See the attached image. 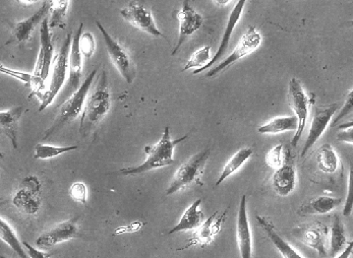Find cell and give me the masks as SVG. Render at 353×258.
Here are the masks:
<instances>
[{"mask_svg":"<svg viewBox=\"0 0 353 258\" xmlns=\"http://www.w3.org/2000/svg\"><path fill=\"white\" fill-rule=\"evenodd\" d=\"M72 33H68L65 40H64L63 46L59 50V54L54 59V65H53L52 78H51L50 87L47 92H45L41 100V105H40L38 111L42 112L51 103H52L54 98L63 87L64 82L66 80V74L68 72V57H70V46H72Z\"/></svg>","mask_w":353,"mask_h":258,"instance_id":"5","label":"cell"},{"mask_svg":"<svg viewBox=\"0 0 353 258\" xmlns=\"http://www.w3.org/2000/svg\"><path fill=\"white\" fill-rule=\"evenodd\" d=\"M110 107L108 76L103 70L98 78L95 89L88 96L83 106L80 122V134L83 138H87L92 133L101 120H103Z\"/></svg>","mask_w":353,"mask_h":258,"instance_id":"1","label":"cell"},{"mask_svg":"<svg viewBox=\"0 0 353 258\" xmlns=\"http://www.w3.org/2000/svg\"><path fill=\"white\" fill-rule=\"evenodd\" d=\"M201 204H202V200H201V198L192 202V204L188 206V210L185 211L183 217H181V221H179L177 225L174 226L170 231H168V235L179 233V232L198 229V228L202 225L203 219H204L205 217L204 213L199 208H200Z\"/></svg>","mask_w":353,"mask_h":258,"instance_id":"23","label":"cell"},{"mask_svg":"<svg viewBox=\"0 0 353 258\" xmlns=\"http://www.w3.org/2000/svg\"><path fill=\"white\" fill-rule=\"evenodd\" d=\"M226 212L228 211H225L223 215L221 217H217V219H216V215H217L218 212H216L212 217H210L205 223H203L198 228V231L194 233L192 238L188 240L190 243H188L187 246L179 249V250H183V249L188 248V247L194 244H200L201 246H205V245L211 243L214 236L219 233L220 230H221V225L223 223L224 219H225Z\"/></svg>","mask_w":353,"mask_h":258,"instance_id":"20","label":"cell"},{"mask_svg":"<svg viewBox=\"0 0 353 258\" xmlns=\"http://www.w3.org/2000/svg\"><path fill=\"white\" fill-rule=\"evenodd\" d=\"M96 74H97V69H94L85 78L81 87L63 104H61L54 123H53L50 129L45 132L43 140H47V138H50L51 136L57 133L59 129L72 122L79 115L82 114L83 106H85V100H87L88 93H89L90 87H91L94 80H95Z\"/></svg>","mask_w":353,"mask_h":258,"instance_id":"3","label":"cell"},{"mask_svg":"<svg viewBox=\"0 0 353 258\" xmlns=\"http://www.w3.org/2000/svg\"><path fill=\"white\" fill-rule=\"evenodd\" d=\"M0 258H8V257H2V255H0Z\"/></svg>","mask_w":353,"mask_h":258,"instance_id":"46","label":"cell"},{"mask_svg":"<svg viewBox=\"0 0 353 258\" xmlns=\"http://www.w3.org/2000/svg\"><path fill=\"white\" fill-rule=\"evenodd\" d=\"M12 204L26 215H35L41 208V182L36 176H27L21 181L12 197Z\"/></svg>","mask_w":353,"mask_h":258,"instance_id":"7","label":"cell"},{"mask_svg":"<svg viewBox=\"0 0 353 258\" xmlns=\"http://www.w3.org/2000/svg\"><path fill=\"white\" fill-rule=\"evenodd\" d=\"M78 217H74V219L59 223L52 229L44 232L36 239V245L40 248H49L59 243L72 240L78 235Z\"/></svg>","mask_w":353,"mask_h":258,"instance_id":"13","label":"cell"},{"mask_svg":"<svg viewBox=\"0 0 353 258\" xmlns=\"http://www.w3.org/2000/svg\"><path fill=\"white\" fill-rule=\"evenodd\" d=\"M215 3L219 4V6H221V4H228V1H215Z\"/></svg>","mask_w":353,"mask_h":258,"instance_id":"44","label":"cell"},{"mask_svg":"<svg viewBox=\"0 0 353 258\" xmlns=\"http://www.w3.org/2000/svg\"><path fill=\"white\" fill-rule=\"evenodd\" d=\"M83 23L77 30V33L72 37V46H70V57H68V93H74L81 87L82 78V54L79 48L81 36L83 34Z\"/></svg>","mask_w":353,"mask_h":258,"instance_id":"18","label":"cell"},{"mask_svg":"<svg viewBox=\"0 0 353 258\" xmlns=\"http://www.w3.org/2000/svg\"><path fill=\"white\" fill-rule=\"evenodd\" d=\"M352 249L353 243L350 242V244L347 245V247L336 258H350L352 253Z\"/></svg>","mask_w":353,"mask_h":258,"instance_id":"42","label":"cell"},{"mask_svg":"<svg viewBox=\"0 0 353 258\" xmlns=\"http://www.w3.org/2000/svg\"><path fill=\"white\" fill-rule=\"evenodd\" d=\"M294 232L303 244L314 248L321 257H327L326 244L329 234L327 226L316 222L305 227L297 228Z\"/></svg>","mask_w":353,"mask_h":258,"instance_id":"15","label":"cell"},{"mask_svg":"<svg viewBox=\"0 0 353 258\" xmlns=\"http://www.w3.org/2000/svg\"><path fill=\"white\" fill-rule=\"evenodd\" d=\"M68 6H70V1H68V0L53 1L52 6L50 8L51 18L48 21L49 29L57 27L61 28V29L65 28Z\"/></svg>","mask_w":353,"mask_h":258,"instance_id":"31","label":"cell"},{"mask_svg":"<svg viewBox=\"0 0 353 258\" xmlns=\"http://www.w3.org/2000/svg\"><path fill=\"white\" fill-rule=\"evenodd\" d=\"M288 105L290 106L291 110L295 113L297 120H299V129L293 136L291 144L293 147H297L301 136H303V130L307 125V116H309L310 100L303 87L301 86V82L297 78H291L290 84H288Z\"/></svg>","mask_w":353,"mask_h":258,"instance_id":"8","label":"cell"},{"mask_svg":"<svg viewBox=\"0 0 353 258\" xmlns=\"http://www.w3.org/2000/svg\"><path fill=\"white\" fill-rule=\"evenodd\" d=\"M23 112V106H17L10 110L0 112V130L8 136L14 149L18 148L19 121Z\"/></svg>","mask_w":353,"mask_h":258,"instance_id":"22","label":"cell"},{"mask_svg":"<svg viewBox=\"0 0 353 258\" xmlns=\"http://www.w3.org/2000/svg\"><path fill=\"white\" fill-rule=\"evenodd\" d=\"M0 240L3 241L10 248H12L19 257L30 258L26 253L21 241L19 240L16 232L1 217H0Z\"/></svg>","mask_w":353,"mask_h":258,"instance_id":"28","label":"cell"},{"mask_svg":"<svg viewBox=\"0 0 353 258\" xmlns=\"http://www.w3.org/2000/svg\"><path fill=\"white\" fill-rule=\"evenodd\" d=\"M256 217L259 225L264 230L265 233L267 234L271 242L273 243L274 246L281 253L283 258H303L278 234V232L276 231L275 228H274L273 224H272L268 219L264 217H260V215H256Z\"/></svg>","mask_w":353,"mask_h":258,"instance_id":"24","label":"cell"},{"mask_svg":"<svg viewBox=\"0 0 353 258\" xmlns=\"http://www.w3.org/2000/svg\"><path fill=\"white\" fill-rule=\"evenodd\" d=\"M3 158H4V155H3V153H2V151H0V159H3Z\"/></svg>","mask_w":353,"mask_h":258,"instance_id":"45","label":"cell"},{"mask_svg":"<svg viewBox=\"0 0 353 258\" xmlns=\"http://www.w3.org/2000/svg\"><path fill=\"white\" fill-rule=\"evenodd\" d=\"M353 91L350 92L347 95V98H346L345 104H344V107L342 108V110L340 111L339 114H338V116L336 117L335 120H333V127L335 125H337V122H339L340 120H341L342 118H344V117L346 116V115L350 114V112L352 111V96Z\"/></svg>","mask_w":353,"mask_h":258,"instance_id":"39","label":"cell"},{"mask_svg":"<svg viewBox=\"0 0 353 258\" xmlns=\"http://www.w3.org/2000/svg\"><path fill=\"white\" fill-rule=\"evenodd\" d=\"M261 42H262V37L256 31V28L250 27L248 31L245 32V35L241 37V41H239L236 48L233 50V52L228 55L216 67L210 70L208 74H206V78H213V76H217L218 74L225 70L226 68L239 61V59L248 56V55L254 52L258 48Z\"/></svg>","mask_w":353,"mask_h":258,"instance_id":"9","label":"cell"},{"mask_svg":"<svg viewBox=\"0 0 353 258\" xmlns=\"http://www.w3.org/2000/svg\"><path fill=\"white\" fill-rule=\"evenodd\" d=\"M87 186L83 182H74L70 186V195L72 200L76 202H81V204H85L87 202Z\"/></svg>","mask_w":353,"mask_h":258,"instance_id":"36","label":"cell"},{"mask_svg":"<svg viewBox=\"0 0 353 258\" xmlns=\"http://www.w3.org/2000/svg\"><path fill=\"white\" fill-rule=\"evenodd\" d=\"M188 136V134L179 138V140H171L170 129L168 127H165L161 140L158 142V144L145 148L148 158L142 165L137 166V167L125 168V169H121L119 173L121 175H125V176H136V175L144 174V173L151 171V170L172 165V164H174L173 151H174L175 147L183 140H187Z\"/></svg>","mask_w":353,"mask_h":258,"instance_id":"2","label":"cell"},{"mask_svg":"<svg viewBox=\"0 0 353 258\" xmlns=\"http://www.w3.org/2000/svg\"><path fill=\"white\" fill-rule=\"evenodd\" d=\"M40 43H41V49H40L39 56H38L34 74H32V78L45 83L48 78L49 72H50L53 53H54L52 33L49 29L48 19L47 18L43 20L41 25H40Z\"/></svg>","mask_w":353,"mask_h":258,"instance_id":"10","label":"cell"},{"mask_svg":"<svg viewBox=\"0 0 353 258\" xmlns=\"http://www.w3.org/2000/svg\"><path fill=\"white\" fill-rule=\"evenodd\" d=\"M53 1L43 2L41 8H40L33 16L30 17V18L23 21V22L17 23L14 29H12V39L6 44L12 43V42L23 44L25 43V42L29 41L36 28L38 27L39 23L43 22L45 17H46L47 12L50 10Z\"/></svg>","mask_w":353,"mask_h":258,"instance_id":"17","label":"cell"},{"mask_svg":"<svg viewBox=\"0 0 353 258\" xmlns=\"http://www.w3.org/2000/svg\"><path fill=\"white\" fill-rule=\"evenodd\" d=\"M96 25L103 36L105 46H106L107 52H108L113 65L117 67V72L125 78L128 85L132 84L136 78L137 70L130 53L128 52L125 47L121 46L117 40L111 37L110 34L105 30L101 23L96 22Z\"/></svg>","mask_w":353,"mask_h":258,"instance_id":"6","label":"cell"},{"mask_svg":"<svg viewBox=\"0 0 353 258\" xmlns=\"http://www.w3.org/2000/svg\"><path fill=\"white\" fill-rule=\"evenodd\" d=\"M353 130L348 129L346 130H341L337 133V140L341 142H347V144H352L353 142Z\"/></svg>","mask_w":353,"mask_h":258,"instance_id":"41","label":"cell"},{"mask_svg":"<svg viewBox=\"0 0 353 258\" xmlns=\"http://www.w3.org/2000/svg\"><path fill=\"white\" fill-rule=\"evenodd\" d=\"M252 153H254V151L250 148L241 149V151H237V153L229 160L228 163L226 164L223 171H222L221 175H220L219 178H218L217 182H216V186H219V185L221 184L225 179H228L229 176H231L233 173L239 171V168L243 167V164L252 157Z\"/></svg>","mask_w":353,"mask_h":258,"instance_id":"27","label":"cell"},{"mask_svg":"<svg viewBox=\"0 0 353 258\" xmlns=\"http://www.w3.org/2000/svg\"><path fill=\"white\" fill-rule=\"evenodd\" d=\"M121 14L126 22L134 25L137 29L154 36V37H164L163 34L159 31L155 21H154L153 14L149 8H145L143 4L137 3V2H130L126 8L121 10Z\"/></svg>","mask_w":353,"mask_h":258,"instance_id":"11","label":"cell"},{"mask_svg":"<svg viewBox=\"0 0 353 258\" xmlns=\"http://www.w3.org/2000/svg\"><path fill=\"white\" fill-rule=\"evenodd\" d=\"M79 48H80L82 56L85 59L91 58L95 53L96 49L95 38H94L93 34L90 32L82 34L80 42H79Z\"/></svg>","mask_w":353,"mask_h":258,"instance_id":"34","label":"cell"},{"mask_svg":"<svg viewBox=\"0 0 353 258\" xmlns=\"http://www.w3.org/2000/svg\"><path fill=\"white\" fill-rule=\"evenodd\" d=\"M338 107H339V105L335 103L316 108V112H314V117H312L309 136H307L305 147H303V151H301V158L305 157V155L309 153L312 147L318 142L319 138L324 133L334 114L338 110Z\"/></svg>","mask_w":353,"mask_h":258,"instance_id":"12","label":"cell"},{"mask_svg":"<svg viewBox=\"0 0 353 258\" xmlns=\"http://www.w3.org/2000/svg\"><path fill=\"white\" fill-rule=\"evenodd\" d=\"M211 59V47H203V48L199 49L198 51H196V52L192 55L187 65L183 68V72H187V70L190 69V68H198V69H200V68L204 67L205 65H208Z\"/></svg>","mask_w":353,"mask_h":258,"instance_id":"33","label":"cell"},{"mask_svg":"<svg viewBox=\"0 0 353 258\" xmlns=\"http://www.w3.org/2000/svg\"><path fill=\"white\" fill-rule=\"evenodd\" d=\"M21 244L25 247L28 252V257L30 258H50L51 257V255H49V253L38 250V249H36L35 247L32 246V245L29 244L28 242H23Z\"/></svg>","mask_w":353,"mask_h":258,"instance_id":"40","label":"cell"},{"mask_svg":"<svg viewBox=\"0 0 353 258\" xmlns=\"http://www.w3.org/2000/svg\"><path fill=\"white\" fill-rule=\"evenodd\" d=\"M237 245L241 258H252V237L247 211V195L241 196L236 223Z\"/></svg>","mask_w":353,"mask_h":258,"instance_id":"16","label":"cell"},{"mask_svg":"<svg viewBox=\"0 0 353 258\" xmlns=\"http://www.w3.org/2000/svg\"><path fill=\"white\" fill-rule=\"evenodd\" d=\"M210 153H211V150L207 149V150L192 155L185 163H183L173 176V179L167 189L166 195L176 193L181 189L190 187L194 182L200 183V178L204 171L207 161H208Z\"/></svg>","mask_w":353,"mask_h":258,"instance_id":"4","label":"cell"},{"mask_svg":"<svg viewBox=\"0 0 353 258\" xmlns=\"http://www.w3.org/2000/svg\"><path fill=\"white\" fill-rule=\"evenodd\" d=\"M341 198L319 196L299 208V215L328 214L341 204Z\"/></svg>","mask_w":353,"mask_h":258,"instance_id":"25","label":"cell"},{"mask_svg":"<svg viewBox=\"0 0 353 258\" xmlns=\"http://www.w3.org/2000/svg\"><path fill=\"white\" fill-rule=\"evenodd\" d=\"M353 175L352 169L350 170V178H348V191L347 196H346L345 204H344L343 215L344 217H350L352 214L353 204Z\"/></svg>","mask_w":353,"mask_h":258,"instance_id":"38","label":"cell"},{"mask_svg":"<svg viewBox=\"0 0 353 258\" xmlns=\"http://www.w3.org/2000/svg\"><path fill=\"white\" fill-rule=\"evenodd\" d=\"M352 125H353V123H352V122L346 123V125H340L339 129H341V130H345V129H352Z\"/></svg>","mask_w":353,"mask_h":258,"instance_id":"43","label":"cell"},{"mask_svg":"<svg viewBox=\"0 0 353 258\" xmlns=\"http://www.w3.org/2000/svg\"><path fill=\"white\" fill-rule=\"evenodd\" d=\"M316 162H318V167L325 173L335 172L339 164L337 155L330 144H323L319 149Z\"/></svg>","mask_w":353,"mask_h":258,"instance_id":"30","label":"cell"},{"mask_svg":"<svg viewBox=\"0 0 353 258\" xmlns=\"http://www.w3.org/2000/svg\"><path fill=\"white\" fill-rule=\"evenodd\" d=\"M79 146L52 147L48 144H38L35 147V159L48 160L59 157L63 153L78 150Z\"/></svg>","mask_w":353,"mask_h":258,"instance_id":"32","label":"cell"},{"mask_svg":"<svg viewBox=\"0 0 353 258\" xmlns=\"http://www.w3.org/2000/svg\"><path fill=\"white\" fill-rule=\"evenodd\" d=\"M296 182V171L290 161L284 162L281 167L276 170L273 176V189L280 196L290 195L294 191Z\"/></svg>","mask_w":353,"mask_h":258,"instance_id":"21","label":"cell"},{"mask_svg":"<svg viewBox=\"0 0 353 258\" xmlns=\"http://www.w3.org/2000/svg\"><path fill=\"white\" fill-rule=\"evenodd\" d=\"M299 129V120L296 116L278 117L273 119L270 122L259 127V133L262 134H277L282 132L296 131Z\"/></svg>","mask_w":353,"mask_h":258,"instance_id":"26","label":"cell"},{"mask_svg":"<svg viewBox=\"0 0 353 258\" xmlns=\"http://www.w3.org/2000/svg\"><path fill=\"white\" fill-rule=\"evenodd\" d=\"M283 144L272 149L266 155V163L272 169L277 170L283 165Z\"/></svg>","mask_w":353,"mask_h":258,"instance_id":"35","label":"cell"},{"mask_svg":"<svg viewBox=\"0 0 353 258\" xmlns=\"http://www.w3.org/2000/svg\"><path fill=\"white\" fill-rule=\"evenodd\" d=\"M245 2H247L245 0H239V1H237L236 4H235L234 8H233L232 12H231L230 16H229L225 31H224L223 36H222L221 44H220V47L218 48L216 54L214 55L213 58H212L208 65H205L204 67L194 70L192 74H199L204 72V70L208 69L209 67H211L214 63L219 61L220 59L222 58V56L225 54L228 49L229 40H230L231 36H232L235 25H237L239 19H241V12H243V8H245Z\"/></svg>","mask_w":353,"mask_h":258,"instance_id":"19","label":"cell"},{"mask_svg":"<svg viewBox=\"0 0 353 258\" xmlns=\"http://www.w3.org/2000/svg\"><path fill=\"white\" fill-rule=\"evenodd\" d=\"M0 74H6V76H12L17 78L25 84H31L32 74H26V72H18V70L10 69L6 66L0 65Z\"/></svg>","mask_w":353,"mask_h":258,"instance_id":"37","label":"cell"},{"mask_svg":"<svg viewBox=\"0 0 353 258\" xmlns=\"http://www.w3.org/2000/svg\"><path fill=\"white\" fill-rule=\"evenodd\" d=\"M177 18H179V42H177L174 50L171 53L172 56H174L179 52V49L185 43L188 37L192 35L194 32L198 31L202 27L203 23H204L203 17L192 8L190 1H188V0L183 2V8L177 14Z\"/></svg>","mask_w":353,"mask_h":258,"instance_id":"14","label":"cell"},{"mask_svg":"<svg viewBox=\"0 0 353 258\" xmlns=\"http://www.w3.org/2000/svg\"><path fill=\"white\" fill-rule=\"evenodd\" d=\"M346 244H347V240H346L343 223L339 215H336L333 221L332 231H331L330 257H335L338 253L341 252Z\"/></svg>","mask_w":353,"mask_h":258,"instance_id":"29","label":"cell"}]
</instances>
